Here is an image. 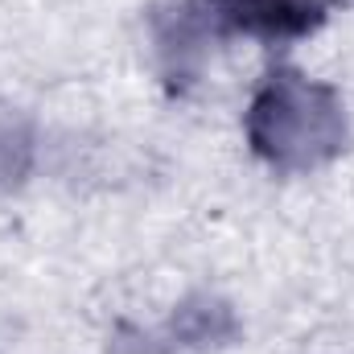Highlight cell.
Listing matches in <instances>:
<instances>
[{"instance_id":"cell-2","label":"cell","mask_w":354,"mask_h":354,"mask_svg":"<svg viewBox=\"0 0 354 354\" xmlns=\"http://www.w3.org/2000/svg\"><path fill=\"white\" fill-rule=\"evenodd\" d=\"M326 0H185L177 12L181 37L223 41V37H260V41H297L322 29Z\"/></svg>"},{"instance_id":"cell-1","label":"cell","mask_w":354,"mask_h":354,"mask_svg":"<svg viewBox=\"0 0 354 354\" xmlns=\"http://www.w3.org/2000/svg\"><path fill=\"white\" fill-rule=\"evenodd\" d=\"M248 140L280 174H305L334 161L346 145V111L334 87L297 71H272L248 107Z\"/></svg>"}]
</instances>
